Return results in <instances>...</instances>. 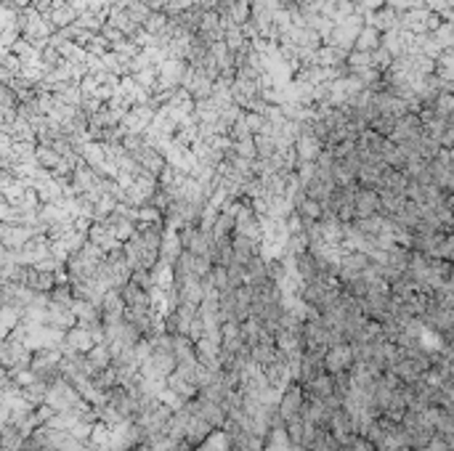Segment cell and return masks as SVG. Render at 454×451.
<instances>
[{
    "mask_svg": "<svg viewBox=\"0 0 454 451\" xmlns=\"http://www.w3.org/2000/svg\"><path fill=\"white\" fill-rule=\"evenodd\" d=\"M396 117H390V114H377L372 122H370V130L374 133H380V136H393V130H396Z\"/></svg>",
    "mask_w": 454,
    "mask_h": 451,
    "instance_id": "obj_23",
    "label": "cell"
},
{
    "mask_svg": "<svg viewBox=\"0 0 454 451\" xmlns=\"http://www.w3.org/2000/svg\"><path fill=\"white\" fill-rule=\"evenodd\" d=\"M173 353L179 358V364H192V361H199L197 358V342L186 335H173Z\"/></svg>",
    "mask_w": 454,
    "mask_h": 451,
    "instance_id": "obj_17",
    "label": "cell"
},
{
    "mask_svg": "<svg viewBox=\"0 0 454 451\" xmlns=\"http://www.w3.org/2000/svg\"><path fill=\"white\" fill-rule=\"evenodd\" d=\"M212 425H208L202 417H197V414H192L189 417V422H186V433H183V441L192 446V449H197V446H202L208 438L212 435Z\"/></svg>",
    "mask_w": 454,
    "mask_h": 451,
    "instance_id": "obj_10",
    "label": "cell"
},
{
    "mask_svg": "<svg viewBox=\"0 0 454 451\" xmlns=\"http://www.w3.org/2000/svg\"><path fill=\"white\" fill-rule=\"evenodd\" d=\"M48 385L51 383H46V380H35L33 385L21 387V396L33 403L35 409H37V406H46V398H48Z\"/></svg>",
    "mask_w": 454,
    "mask_h": 451,
    "instance_id": "obj_19",
    "label": "cell"
},
{
    "mask_svg": "<svg viewBox=\"0 0 454 451\" xmlns=\"http://www.w3.org/2000/svg\"><path fill=\"white\" fill-rule=\"evenodd\" d=\"M316 64L329 66V69L348 64V50L338 48V46H322V48L316 50Z\"/></svg>",
    "mask_w": 454,
    "mask_h": 451,
    "instance_id": "obj_14",
    "label": "cell"
},
{
    "mask_svg": "<svg viewBox=\"0 0 454 451\" xmlns=\"http://www.w3.org/2000/svg\"><path fill=\"white\" fill-rule=\"evenodd\" d=\"M303 403H306V390L298 385V383H292V385L282 393V401H279V414H282V419L290 422V419L300 417Z\"/></svg>",
    "mask_w": 454,
    "mask_h": 451,
    "instance_id": "obj_5",
    "label": "cell"
},
{
    "mask_svg": "<svg viewBox=\"0 0 454 451\" xmlns=\"http://www.w3.org/2000/svg\"><path fill=\"white\" fill-rule=\"evenodd\" d=\"M46 17L51 19V24H53L56 30H66V27L78 24L80 11H78L72 3H66V0H56V3H53V8H51Z\"/></svg>",
    "mask_w": 454,
    "mask_h": 451,
    "instance_id": "obj_9",
    "label": "cell"
},
{
    "mask_svg": "<svg viewBox=\"0 0 454 451\" xmlns=\"http://www.w3.org/2000/svg\"><path fill=\"white\" fill-rule=\"evenodd\" d=\"M372 66L374 69H380V72H383V69H388L390 66V50H385V48H377L372 53Z\"/></svg>",
    "mask_w": 454,
    "mask_h": 451,
    "instance_id": "obj_25",
    "label": "cell"
},
{
    "mask_svg": "<svg viewBox=\"0 0 454 451\" xmlns=\"http://www.w3.org/2000/svg\"><path fill=\"white\" fill-rule=\"evenodd\" d=\"M327 146L325 141L319 138V136H314V133H303L298 141H295V154H298V160L300 162H316L319 160V154L325 151Z\"/></svg>",
    "mask_w": 454,
    "mask_h": 451,
    "instance_id": "obj_7",
    "label": "cell"
},
{
    "mask_svg": "<svg viewBox=\"0 0 454 451\" xmlns=\"http://www.w3.org/2000/svg\"><path fill=\"white\" fill-rule=\"evenodd\" d=\"M133 451H154V449H152L149 443H141V446H136V449H133Z\"/></svg>",
    "mask_w": 454,
    "mask_h": 451,
    "instance_id": "obj_26",
    "label": "cell"
},
{
    "mask_svg": "<svg viewBox=\"0 0 454 451\" xmlns=\"http://www.w3.org/2000/svg\"><path fill=\"white\" fill-rule=\"evenodd\" d=\"M173 414H176V412H173L167 403L157 401L154 406H149V409H146L144 414L136 419V422L141 425V430H144L146 438H149V435H154V433H165V427L170 425Z\"/></svg>",
    "mask_w": 454,
    "mask_h": 451,
    "instance_id": "obj_2",
    "label": "cell"
},
{
    "mask_svg": "<svg viewBox=\"0 0 454 451\" xmlns=\"http://www.w3.org/2000/svg\"><path fill=\"white\" fill-rule=\"evenodd\" d=\"M298 212L306 218V223H319V221L325 218V205H322V202H316V199H311V196H306V199L300 202Z\"/></svg>",
    "mask_w": 454,
    "mask_h": 451,
    "instance_id": "obj_21",
    "label": "cell"
},
{
    "mask_svg": "<svg viewBox=\"0 0 454 451\" xmlns=\"http://www.w3.org/2000/svg\"><path fill=\"white\" fill-rule=\"evenodd\" d=\"M250 351H253V361L260 364L263 369H266V367H271V364L276 361V356H279V348H276L274 342H258V345H255V348H250Z\"/></svg>",
    "mask_w": 454,
    "mask_h": 451,
    "instance_id": "obj_20",
    "label": "cell"
},
{
    "mask_svg": "<svg viewBox=\"0 0 454 451\" xmlns=\"http://www.w3.org/2000/svg\"><path fill=\"white\" fill-rule=\"evenodd\" d=\"M93 345H96V340L91 335V329L85 324H78V326L66 329L64 342L59 345V351L62 353H88Z\"/></svg>",
    "mask_w": 454,
    "mask_h": 451,
    "instance_id": "obj_3",
    "label": "cell"
},
{
    "mask_svg": "<svg viewBox=\"0 0 454 451\" xmlns=\"http://www.w3.org/2000/svg\"><path fill=\"white\" fill-rule=\"evenodd\" d=\"M167 387H170L173 393H179L183 401H194L197 396H199V387H197L194 383H192V380H189V377H186L183 371H179V369L167 377Z\"/></svg>",
    "mask_w": 454,
    "mask_h": 451,
    "instance_id": "obj_12",
    "label": "cell"
},
{
    "mask_svg": "<svg viewBox=\"0 0 454 451\" xmlns=\"http://www.w3.org/2000/svg\"><path fill=\"white\" fill-rule=\"evenodd\" d=\"M101 313H104V324H117L125 319L128 313V303H125V295L122 290H109L104 303H101Z\"/></svg>",
    "mask_w": 454,
    "mask_h": 451,
    "instance_id": "obj_6",
    "label": "cell"
},
{
    "mask_svg": "<svg viewBox=\"0 0 454 451\" xmlns=\"http://www.w3.org/2000/svg\"><path fill=\"white\" fill-rule=\"evenodd\" d=\"M27 287H33L37 295H51L53 287H56V271H37V268H30V274H27Z\"/></svg>",
    "mask_w": 454,
    "mask_h": 451,
    "instance_id": "obj_13",
    "label": "cell"
},
{
    "mask_svg": "<svg viewBox=\"0 0 454 451\" xmlns=\"http://www.w3.org/2000/svg\"><path fill=\"white\" fill-rule=\"evenodd\" d=\"M306 390V396H314V398H329V396H335V374H329V371H322L309 387H303Z\"/></svg>",
    "mask_w": 454,
    "mask_h": 451,
    "instance_id": "obj_15",
    "label": "cell"
},
{
    "mask_svg": "<svg viewBox=\"0 0 454 451\" xmlns=\"http://www.w3.org/2000/svg\"><path fill=\"white\" fill-rule=\"evenodd\" d=\"M380 208H383V205H380V194L374 192V189H364V186H358L356 218H372V215H377V210Z\"/></svg>",
    "mask_w": 454,
    "mask_h": 451,
    "instance_id": "obj_11",
    "label": "cell"
},
{
    "mask_svg": "<svg viewBox=\"0 0 454 451\" xmlns=\"http://www.w3.org/2000/svg\"><path fill=\"white\" fill-rule=\"evenodd\" d=\"M354 364H356V353H354V348H351L348 342L335 345V348H329V351L325 353V369L329 371V374L351 371Z\"/></svg>",
    "mask_w": 454,
    "mask_h": 451,
    "instance_id": "obj_4",
    "label": "cell"
},
{
    "mask_svg": "<svg viewBox=\"0 0 454 451\" xmlns=\"http://www.w3.org/2000/svg\"><path fill=\"white\" fill-rule=\"evenodd\" d=\"M210 279H212V284H215V290L218 292L234 290V287H231V279H228L226 266H215V268H212V274H210Z\"/></svg>",
    "mask_w": 454,
    "mask_h": 451,
    "instance_id": "obj_24",
    "label": "cell"
},
{
    "mask_svg": "<svg viewBox=\"0 0 454 451\" xmlns=\"http://www.w3.org/2000/svg\"><path fill=\"white\" fill-rule=\"evenodd\" d=\"M64 160L56 149H51V146H40L37 144V165L40 167H46V170H56L59 167V162Z\"/></svg>",
    "mask_w": 454,
    "mask_h": 451,
    "instance_id": "obj_22",
    "label": "cell"
},
{
    "mask_svg": "<svg viewBox=\"0 0 454 451\" xmlns=\"http://www.w3.org/2000/svg\"><path fill=\"white\" fill-rule=\"evenodd\" d=\"M82 401H85V398L80 396V390L72 385L69 380H64V377L53 380V383L48 385V398H46V403H48L53 412H69V409H78Z\"/></svg>",
    "mask_w": 454,
    "mask_h": 451,
    "instance_id": "obj_1",
    "label": "cell"
},
{
    "mask_svg": "<svg viewBox=\"0 0 454 451\" xmlns=\"http://www.w3.org/2000/svg\"><path fill=\"white\" fill-rule=\"evenodd\" d=\"M0 239H3V247L19 250V247H24L27 242H33L35 231L21 223H3V228H0Z\"/></svg>",
    "mask_w": 454,
    "mask_h": 451,
    "instance_id": "obj_8",
    "label": "cell"
},
{
    "mask_svg": "<svg viewBox=\"0 0 454 451\" xmlns=\"http://www.w3.org/2000/svg\"><path fill=\"white\" fill-rule=\"evenodd\" d=\"M85 356H88V361H91L93 371H104V369H109V367L114 364V353H112V348H109L107 342L93 345V348H91Z\"/></svg>",
    "mask_w": 454,
    "mask_h": 451,
    "instance_id": "obj_18",
    "label": "cell"
},
{
    "mask_svg": "<svg viewBox=\"0 0 454 451\" xmlns=\"http://www.w3.org/2000/svg\"><path fill=\"white\" fill-rule=\"evenodd\" d=\"M377 48H383V37H380V30L374 24H364V30L358 33L356 37V48L354 50H364V53H374Z\"/></svg>",
    "mask_w": 454,
    "mask_h": 451,
    "instance_id": "obj_16",
    "label": "cell"
}]
</instances>
